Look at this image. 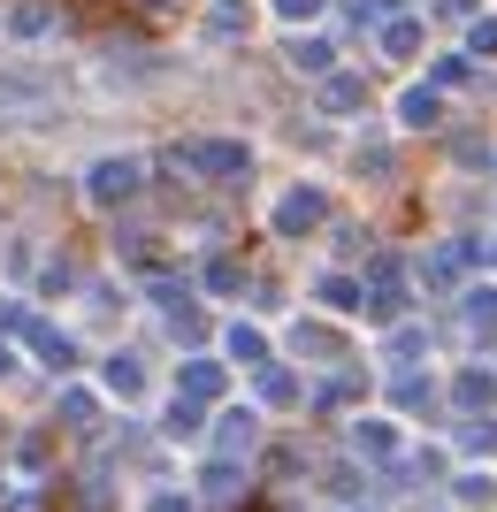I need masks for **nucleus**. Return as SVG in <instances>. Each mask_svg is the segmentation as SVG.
Wrapping results in <instances>:
<instances>
[{
	"label": "nucleus",
	"mask_w": 497,
	"mask_h": 512,
	"mask_svg": "<svg viewBox=\"0 0 497 512\" xmlns=\"http://www.w3.org/2000/svg\"><path fill=\"white\" fill-rule=\"evenodd\" d=\"M176 169H199V176H253V153L238 146V138H207V146H184L176 153Z\"/></svg>",
	"instance_id": "f257e3e1"
},
{
	"label": "nucleus",
	"mask_w": 497,
	"mask_h": 512,
	"mask_svg": "<svg viewBox=\"0 0 497 512\" xmlns=\"http://www.w3.org/2000/svg\"><path fill=\"white\" fill-rule=\"evenodd\" d=\"M0 31L16 46H31V39H46V31H62V16H54L46 0H16V8H0Z\"/></svg>",
	"instance_id": "f03ea898"
},
{
	"label": "nucleus",
	"mask_w": 497,
	"mask_h": 512,
	"mask_svg": "<svg viewBox=\"0 0 497 512\" xmlns=\"http://www.w3.org/2000/svg\"><path fill=\"white\" fill-rule=\"evenodd\" d=\"M322 214H329V199L314 192V184H299V192H283V207H276V230H283V237L322 230Z\"/></svg>",
	"instance_id": "7ed1b4c3"
},
{
	"label": "nucleus",
	"mask_w": 497,
	"mask_h": 512,
	"mask_svg": "<svg viewBox=\"0 0 497 512\" xmlns=\"http://www.w3.org/2000/svg\"><path fill=\"white\" fill-rule=\"evenodd\" d=\"M138 161H130V153H115V161H100V169H92V199H100V207H115V199H130L138 192Z\"/></svg>",
	"instance_id": "20e7f679"
},
{
	"label": "nucleus",
	"mask_w": 497,
	"mask_h": 512,
	"mask_svg": "<svg viewBox=\"0 0 497 512\" xmlns=\"http://www.w3.org/2000/svg\"><path fill=\"white\" fill-rule=\"evenodd\" d=\"M322 107H329V115H352V107H368V85L329 69V77H322Z\"/></svg>",
	"instance_id": "39448f33"
},
{
	"label": "nucleus",
	"mask_w": 497,
	"mask_h": 512,
	"mask_svg": "<svg viewBox=\"0 0 497 512\" xmlns=\"http://www.w3.org/2000/svg\"><path fill=\"white\" fill-rule=\"evenodd\" d=\"M383 54L413 62V54H421V23H413V16H390V23H383Z\"/></svg>",
	"instance_id": "423d86ee"
},
{
	"label": "nucleus",
	"mask_w": 497,
	"mask_h": 512,
	"mask_svg": "<svg viewBox=\"0 0 497 512\" xmlns=\"http://www.w3.org/2000/svg\"><path fill=\"white\" fill-rule=\"evenodd\" d=\"M444 107H436V85H413L406 100H398V123H413V130H429Z\"/></svg>",
	"instance_id": "0eeeda50"
},
{
	"label": "nucleus",
	"mask_w": 497,
	"mask_h": 512,
	"mask_svg": "<svg viewBox=\"0 0 497 512\" xmlns=\"http://www.w3.org/2000/svg\"><path fill=\"white\" fill-rule=\"evenodd\" d=\"M452 390H459V406H490V398H497V375H490V367H467Z\"/></svg>",
	"instance_id": "6e6552de"
},
{
	"label": "nucleus",
	"mask_w": 497,
	"mask_h": 512,
	"mask_svg": "<svg viewBox=\"0 0 497 512\" xmlns=\"http://www.w3.org/2000/svg\"><path fill=\"white\" fill-rule=\"evenodd\" d=\"M329 54H337L329 39H291V69H314V77H329Z\"/></svg>",
	"instance_id": "1a4fd4ad"
},
{
	"label": "nucleus",
	"mask_w": 497,
	"mask_h": 512,
	"mask_svg": "<svg viewBox=\"0 0 497 512\" xmlns=\"http://www.w3.org/2000/svg\"><path fill=\"white\" fill-rule=\"evenodd\" d=\"M222 337H230V360H245V367H253L260 352H268V344H260V329H253V321H230Z\"/></svg>",
	"instance_id": "9d476101"
},
{
	"label": "nucleus",
	"mask_w": 497,
	"mask_h": 512,
	"mask_svg": "<svg viewBox=\"0 0 497 512\" xmlns=\"http://www.w3.org/2000/svg\"><path fill=\"white\" fill-rule=\"evenodd\" d=\"M299 352H314V360H337V329H329V321H299Z\"/></svg>",
	"instance_id": "9b49d317"
},
{
	"label": "nucleus",
	"mask_w": 497,
	"mask_h": 512,
	"mask_svg": "<svg viewBox=\"0 0 497 512\" xmlns=\"http://www.w3.org/2000/svg\"><path fill=\"white\" fill-rule=\"evenodd\" d=\"M215 383H222V375H215L207 360H192V367H184V390H192V406H207V398H215Z\"/></svg>",
	"instance_id": "f8f14e48"
},
{
	"label": "nucleus",
	"mask_w": 497,
	"mask_h": 512,
	"mask_svg": "<svg viewBox=\"0 0 497 512\" xmlns=\"http://www.w3.org/2000/svg\"><path fill=\"white\" fill-rule=\"evenodd\" d=\"M253 444V421H245V413H230V421H222V451H245Z\"/></svg>",
	"instance_id": "ddd939ff"
},
{
	"label": "nucleus",
	"mask_w": 497,
	"mask_h": 512,
	"mask_svg": "<svg viewBox=\"0 0 497 512\" xmlns=\"http://www.w3.org/2000/svg\"><path fill=\"white\" fill-rule=\"evenodd\" d=\"M467 46H475V54H497V16H475V31H467Z\"/></svg>",
	"instance_id": "4468645a"
},
{
	"label": "nucleus",
	"mask_w": 497,
	"mask_h": 512,
	"mask_svg": "<svg viewBox=\"0 0 497 512\" xmlns=\"http://www.w3.org/2000/svg\"><path fill=\"white\" fill-rule=\"evenodd\" d=\"M276 16L283 23H314V16H322V0H276Z\"/></svg>",
	"instance_id": "2eb2a0df"
},
{
	"label": "nucleus",
	"mask_w": 497,
	"mask_h": 512,
	"mask_svg": "<svg viewBox=\"0 0 497 512\" xmlns=\"http://www.w3.org/2000/svg\"><path fill=\"white\" fill-rule=\"evenodd\" d=\"M360 444H368V451H390V444H398V428H383V421H360Z\"/></svg>",
	"instance_id": "dca6fc26"
},
{
	"label": "nucleus",
	"mask_w": 497,
	"mask_h": 512,
	"mask_svg": "<svg viewBox=\"0 0 497 512\" xmlns=\"http://www.w3.org/2000/svg\"><path fill=\"white\" fill-rule=\"evenodd\" d=\"M108 383H115V390H138L146 375H138V360H115V367H108Z\"/></svg>",
	"instance_id": "f3484780"
},
{
	"label": "nucleus",
	"mask_w": 497,
	"mask_h": 512,
	"mask_svg": "<svg viewBox=\"0 0 497 512\" xmlns=\"http://www.w3.org/2000/svg\"><path fill=\"white\" fill-rule=\"evenodd\" d=\"M146 512H192V505H184V497H153Z\"/></svg>",
	"instance_id": "a211bd4d"
},
{
	"label": "nucleus",
	"mask_w": 497,
	"mask_h": 512,
	"mask_svg": "<svg viewBox=\"0 0 497 512\" xmlns=\"http://www.w3.org/2000/svg\"><path fill=\"white\" fill-rule=\"evenodd\" d=\"M490 260H497V245H490Z\"/></svg>",
	"instance_id": "6ab92c4d"
}]
</instances>
